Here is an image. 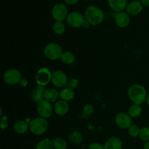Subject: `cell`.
<instances>
[{"instance_id":"obj_1","label":"cell","mask_w":149,"mask_h":149,"mask_svg":"<svg viewBox=\"0 0 149 149\" xmlns=\"http://www.w3.org/2000/svg\"><path fill=\"white\" fill-rule=\"evenodd\" d=\"M147 91L145 87L139 84L131 85L127 90V95L130 100L136 105H140L146 101Z\"/></svg>"},{"instance_id":"obj_2","label":"cell","mask_w":149,"mask_h":149,"mask_svg":"<svg viewBox=\"0 0 149 149\" xmlns=\"http://www.w3.org/2000/svg\"><path fill=\"white\" fill-rule=\"evenodd\" d=\"M84 17L90 25L97 26L103 23L104 20V13L95 6H89L84 12Z\"/></svg>"},{"instance_id":"obj_3","label":"cell","mask_w":149,"mask_h":149,"mask_svg":"<svg viewBox=\"0 0 149 149\" xmlns=\"http://www.w3.org/2000/svg\"><path fill=\"white\" fill-rule=\"evenodd\" d=\"M49 124L47 119L41 116L36 117L29 122V130L35 135H44L47 131Z\"/></svg>"},{"instance_id":"obj_4","label":"cell","mask_w":149,"mask_h":149,"mask_svg":"<svg viewBox=\"0 0 149 149\" xmlns=\"http://www.w3.org/2000/svg\"><path fill=\"white\" fill-rule=\"evenodd\" d=\"M63 52V51L61 45L55 42L47 44L44 48V55L50 61H57L61 59Z\"/></svg>"},{"instance_id":"obj_5","label":"cell","mask_w":149,"mask_h":149,"mask_svg":"<svg viewBox=\"0 0 149 149\" xmlns=\"http://www.w3.org/2000/svg\"><path fill=\"white\" fill-rule=\"evenodd\" d=\"M52 74L50 70L46 67L39 68L35 75V81L39 86L45 87L52 81Z\"/></svg>"},{"instance_id":"obj_6","label":"cell","mask_w":149,"mask_h":149,"mask_svg":"<svg viewBox=\"0 0 149 149\" xmlns=\"http://www.w3.org/2000/svg\"><path fill=\"white\" fill-rule=\"evenodd\" d=\"M22 79L21 73L15 68L7 70L3 74V80L8 85H16L20 84Z\"/></svg>"},{"instance_id":"obj_7","label":"cell","mask_w":149,"mask_h":149,"mask_svg":"<svg viewBox=\"0 0 149 149\" xmlns=\"http://www.w3.org/2000/svg\"><path fill=\"white\" fill-rule=\"evenodd\" d=\"M36 111L39 116L48 119L53 114L54 106H52V103L44 99L36 104Z\"/></svg>"},{"instance_id":"obj_8","label":"cell","mask_w":149,"mask_h":149,"mask_svg":"<svg viewBox=\"0 0 149 149\" xmlns=\"http://www.w3.org/2000/svg\"><path fill=\"white\" fill-rule=\"evenodd\" d=\"M68 15V9L62 3L56 4L52 10V16L55 21L63 22Z\"/></svg>"},{"instance_id":"obj_9","label":"cell","mask_w":149,"mask_h":149,"mask_svg":"<svg viewBox=\"0 0 149 149\" xmlns=\"http://www.w3.org/2000/svg\"><path fill=\"white\" fill-rule=\"evenodd\" d=\"M68 81V77L64 71L61 70H56L52 72L51 82L55 87L63 88V87H66Z\"/></svg>"},{"instance_id":"obj_10","label":"cell","mask_w":149,"mask_h":149,"mask_svg":"<svg viewBox=\"0 0 149 149\" xmlns=\"http://www.w3.org/2000/svg\"><path fill=\"white\" fill-rule=\"evenodd\" d=\"M66 21L70 26L73 28H79L84 26L86 19L79 12H71L68 14Z\"/></svg>"},{"instance_id":"obj_11","label":"cell","mask_w":149,"mask_h":149,"mask_svg":"<svg viewBox=\"0 0 149 149\" xmlns=\"http://www.w3.org/2000/svg\"><path fill=\"white\" fill-rule=\"evenodd\" d=\"M115 122L121 129L128 130L132 125V117L128 114V113L121 112L115 117Z\"/></svg>"},{"instance_id":"obj_12","label":"cell","mask_w":149,"mask_h":149,"mask_svg":"<svg viewBox=\"0 0 149 149\" xmlns=\"http://www.w3.org/2000/svg\"><path fill=\"white\" fill-rule=\"evenodd\" d=\"M115 23L119 28H126L130 23V18L129 15L125 12L117 13L115 15Z\"/></svg>"},{"instance_id":"obj_13","label":"cell","mask_w":149,"mask_h":149,"mask_svg":"<svg viewBox=\"0 0 149 149\" xmlns=\"http://www.w3.org/2000/svg\"><path fill=\"white\" fill-rule=\"evenodd\" d=\"M69 111V105L68 102L63 100H58L54 105V112L60 116H64Z\"/></svg>"},{"instance_id":"obj_14","label":"cell","mask_w":149,"mask_h":149,"mask_svg":"<svg viewBox=\"0 0 149 149\" xmlns=\"http://www.w3.org/2000/svg\"><path fill=\"white\" fill-rule=\"evenodd\" d=\"M45 91H46V89H45V87L38 85L37 87H35V88L32 90L31 93V100L36 103L42 101V100L45 99Z\"/></svg>"},{"instance_id":"obj_15","label":"cell","mask_w":149,"mask_h":149,"mask_svg":"<svg viewBox=\"0 0 149 149\" xmlns=\"http://www.w3.org/2000/svg\"><path fill=\"white\" fill-rule=\"evenodd\" d=\"M104 149H122L123 144L122 140L118 137H111L103 145Z\"/></svg>"},{"instance_id":"obj_16","label":"cell","mask_w":149,"mask_h":149,"mask_svg":"<svg viewBox=\"0 0 149 149\" xmlns=\"http://www.w3.org/2000/svg\"><path fill=\"white\" fill-rule=\"evenodd\" d=\"M108 3L110 8L116 13L123 12L127 6V0H108Z\"/></svg>"},{"instance_id":"obj_17","label":"cell","mask_w":149,"mask_h":149,"mask_svg":"<svg viewBox=\"0 0 149 149\" xmlns=\"http://www.w3.org/2000/svg\"><path fill=\"white\" fill-rule=\"evenodd\" d=\"M143 10L142 3L138 1H132L127 4L126 7L127 13L130 15H136Z\"/></svg>"},{"instance_id":"obj_18","label":"cell","mask_w":149,"mask_h":149,"mask_svg":"<svg viewBox=\"0 0 149 149\" xmlns=\"http://www.w3.org/2000/svg\"><path fill=\"white\" fill-rule=\"evenodd\" d=\"M29 129V123L24 120H17L13 125V130L17 134H24Z\"/></svg>"},{"instance_id":"obj_19","label":"cell","mask_w":149,"mask_h":149,"mask_svg":"<svg viewBox=\"0 0 149 149\" xmlns=\"http://www.w3.org/2000/svg\"><path fill=\"white\" fill-rule=\"evenodd\" d=\"M60 97L59 93L56 89L48 88L46 89L45 93V100H47L49 103H56Z\"/></svg>"},{"instance_id":"obj_20","label":"cell","mask_w":149,"mask_h":149,"mask_svg":"<svg viewBox=\"0 0 149 149\" xmlns=\"http://www.w3.org/2000/svg\"><path fill=\"white\" fill-rule=\"evenodd\" d=\"M59 95L61 100L68 102L70 100H72L74 98L75 93H74V90H71V89L65 87L59 92Z\"/></svg>"},{"instance_id":"obj_21","label":"cell","mask_w":149,"mask_h":149,"mask_svg":"<svg viewBox=\"0 0 149 149\" xmlns=\"http://www.w3.org/2000/svg\"><path fill=\"white\" fill-rule=\"evenodd\" d=\"M68 140L70 142L75 145H79L83 141V137L81 132L79 131H74L71 132L68 136Z\"/></svg>"},{"instance_id":"obj_22","label":"cell","mask_w":149,"mask_h":149,"mask_svg":"<svg viewBox=\"0 0 149 149\" xmlns=\"http://www.w3.org/2000/svg\"><path fill=\"white\" fill-rule=\"evenodd\" d=\"M61 60L64 64L71 65V64L74 63L76 60V58L74 53H72L71 52H70V51H65V52H63Z\"/></svg>"},{"instance_id":"obj_23","label":"cell","mask_w":149,"mask_h":149,"mask_svg":"<svg viewBox=\"0 0 149 149\" xmlns=\"http://www.w3.org/2000/svg\"><path fill=\"white\" fill-rule=\"evenodd\" d=\"M142 107L140 105L133 104L128 109V114L132 118H138L142 113Z\"/></svg>"},{"instance_id":"obj_24","label":"cell","mask_w":149,"mask_h":149,"mask_svg":"<svg viewBox=\"0 0 149 149\" xmlns=\"http://www.w3.org/2000/svg\"><path fill=\"white\" fill-rule=\"evenodd\" d=\"M35 149H54L53 143L49 138H46L36 144Z\"/></svg>"},{"instance_id":"obj_25","label":"cell","mask_w":149,"mask_h":149,"mask_svg":"<svg viewBox=\"0 0 149 149\" xmlns=\"http://www.w3.org/2000/svg\"><path fill=\"white\" fill-rule=\"evenodd\" d=\"M52 143H53L54 149H66L68 147L66 141L64 138L60 137L55 138L52 141Z\"/></svg>"},{"instance_id":"obj_26","label":"cell","mask_w":149,"mask_h":149,"mask_svg":"<svg viewBox=\"0 0 149 149\" xmlns=\"http://www.w3.org/2000/svg\"><path fill=\"white\" fill-rule=\"evenodd\" d=\"M52 30L55 33L58 35H62L65 31V26L63 22L56 21L52 26Z\"/></svg>"},{"instance_id":"obj_27","label":"cell","mask_w":149,"mask_h":149,"mask_svg":"<svg viewBox=\"0 0 149 149\" xmlns=\"http://www.w3.org/2000/svg\"><path fill=\"white\" fill-rule=\"evenodd\" d=\"M95 108L93 106V104L91 103H88V104H86L84 106L82 110V116L84 118H90V116L93 115V113H94Z\"/></svg>"},{"instance_id":"obj_28","label":"cell","mask_w":149,"mask_h":149,"mask_svg":"<svg viewBox=\"0 0 149 149\" xmlns=\"http://www.w3.org/2000/svg\"><path fill=\"white\" fill-rule=\"evenodd\" d=\"M138 137L141 141H144V142H149V127H143L141 128Z\"/></svg>"},{"instance_id":"obj_29","label":"cell","mask_w":149,"mask_h":149,"mask_svg":"<svg viewBox=\"0 0 149 149\" xmlns=\"http://www.w3.org/2000/svg\"><path fill=\"white\" fill-rule=\"evenodd\" d=\"M140 130H141V129L138 127V126H137L135 125H132L130 126V127L128 129V133H129V135L131 137L135 138V137H138L140 133Z\"/></svg>"},{"instance_id":"obj_30","label":"cell","mask_w":149,"mask_h":149,"mask_svg":"<svg viewBox=\"0 0 149 149\" xmlns=\"http://www.w3.org/2000/svg\"><path fill=\"white\" fill-rule=\"evenodd\" d=\"M79 85V80L76 78H72L70 80H68V83H67V85L65 87H68V88L71 89V90H74V89L77 88Z\"/></svg>"},{"instance_id":"obj_31","label":"cell","mask_w":149,"mask_h":149,"mask_svg":"<svg viewBox=\"0 0 149 149\" xmlns=\"http://www.w3.org/2000/svg\"><path fill=\"white\" fill-rule=\"evenodd\" d=\"M0 126H1V130H5L7 129V127H8V119H7V116H1Z\"/></svg>"},{"instance_id":"obj_32","label":"cell","mask_w":149,"mask_h":149,"mask_svg":"<svg viewBox=\"0 0 149 149\" xmlns=\"http://www.w3.org/2000/svg\"><path fill=\"white\" fill-rule=\"evenodd\" d=\"M88 149H104V146L98 143H93L89 146Z\"/></svg>"},{"instance_id":"obj_33","label":"cell","mask_w":149,"mask_h":149,"mask_svg":"<svg viewBox=\"0 0 149 149\" xmlns=\"http://www.w3.org/2000/svg\"><path fill=\"white\" fill-rule=\"evenodd\" d=\"M28 84H29V82H28V80L26 79H22L21 81H20V84H20L21 87H27Z\"/></svg>"},{"instance_id":"obj_34","label":"cell","mask_w":149,"mask_h":149,"mask_svg":"<svg viewBox=\"0 0 149 149\" xmlns=\"http://www.w3.org/2000/svg\"><path fill=\"white\" fill-rule=\"evenodd\" d=\"M64 1L68 4H74L78 2L79 0H64Z\"/></svg>"},{"instance_id":"obj_35","label":"cell","mask_w":149,"mask_h":149,"mask_svg":"<svg viewBox=\"0 0 149 149\" xmlns=\"http://www.w3.org/2000/svg\"><path fill=\"white\" fill-rule=\"evenodd\" d=\"M141 2L143 5L146 6V7H149V0H141Z\"/></svg>"},{"instance_id":"obj_36","label":"cell","mask_w":149,"mask_h":149,"mask_svg":"<svg viewBox=\"0 0 149 149\" xmlns=\"http://www.w3.org/2000/svg\"><path fill=\"white\" fill-rule=\"evenodd\" d=\"M143 149H149V142H146L144 144Z\"/></svg>"},{"instance_id":"obj_37","label":"cell","mask_w":149,"mask_h":149,"mask_svg":"<svg viewBox=\"0 0 149 149\" xmlns=\"http://www.w3.org/2000/svg\"><path fill=\"white\" fill-rule=\"evenodd\" d=\"M146 103H147V105H148V107H149V93L148 95H147V97H146Z\"/></svg>"},{"instance_id":"obj_38","label":"cell","mask_w":149,"mask_h":149,"mask_svg":"<svg viewBox=\"0 0 149 149\" xmlns=\"http://www.w3.org/2000/svg\"><path fill=\"white\" fill-rule=\"evenodd\" d=\"M87 1H93V0H87Z\"/></svg>"}]
</instances>
